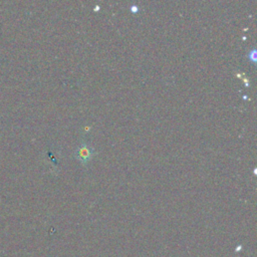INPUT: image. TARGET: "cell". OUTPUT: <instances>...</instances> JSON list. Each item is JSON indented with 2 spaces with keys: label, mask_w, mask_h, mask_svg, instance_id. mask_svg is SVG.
Listing matches in <instances>:
<instances>
[{
  "label": "cell",
  "mask_w": 257,
  "mask_h": 257,
  "mask_svg": "<svg viewBox=\"0 0 257 257\" xmlns=\"http://www.w3.org/2000/svg\"><path fill=\"white\" fill-rule=\"evenodd\" d=\"M130 10H131L133 13H136V12H138V11L140 10V8H139V6H138V5L133 4V5H131V6H130Z\"/></svg>",
  "instance_id": "cell-3"
},
{
  "label": "cell",
  "mask_w": 257,
  "mask_h": 257,
  "mask_svg": "<svg viewBox=\"0 0 257 257\" xmlns=\"http://www.w3.org/2000/svg\"><path fill=\"white\" fill-rule=\"evenodd\" d=\"M248 58H249L250 60H252L254 63L256 62V49H255V48H253V49H251V50L249 51V53H248Z\"/></svg>",
  "instance_id": "cell-2"
},
{
  "label": "cell",
  "mask_w": 257,
  "mask_h": 257,
  "mask_svg": "<svg viewBox=\"0 0 257 257\" xmlns=\"http://www.w3.org/2000/svg\"><path fill=\"white\" fill-rule=\"evenodd\" d=\"M96 154V151L87 142L81 141L73 152V158L80 162L83 166H86L92 157Z\"/></svg>",
  "instance_id": "cell-1"
}]
</instances>
